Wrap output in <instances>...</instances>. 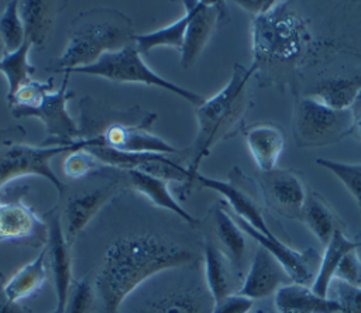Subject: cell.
I'll return each instance as SVG.
<instances>
[{
    "mask_svg": "<svg viewBox=\"0 0 361 313\" xmlns=\"http://www.w3.org/2000/svg\"><path fill=\"white\" fill-rule=\"evenodd\" d=\"M128 17L113 8H92L72 23L66 47L56 61V72L83 68L104 54L134 42Z\"/></svg>",
    "mask_w": 361,
    "mask_h": 313,
    "instance_id": "cell-2",
    "label": "cell"
},
{
    "mask_svg": "<svg viewBox=\"0 0 361 313\" xmlns=\"http://www.w3.org/2000/svg\"><path fill=\"white\" fill-rule=\"evenodd\" d=\"M336 290L338 313H361V285L355 286L337 281Z\"/></svg>",
    "mask_w": 361,
    "mask_h": 313,
    "instance_id": "cell-35",
    "label": "cell"
},
{
    "mask_svg": "<svg viewBox=\"0 0 361 313\" xmlns=\"http://www.w3.org/2000/svg\"><path fill=\"white\" fill-rule=\"evenodd\" d=\"M63 73L65 75H72V73L92 75V76L104 78L117 83H142L148 86L161 87L173 94L180 96L182 99H186L189 103L195 104L196 107L204 102V97H202L200 94L186 87H182L179 85H175L166 80L165 78L159 76L158 73H155L152 69H149L148 65L144 62L134 42L117 51L104 54L99 61H96L89 66L71 69Z\"/></svg>",
    "mask_w": 361,
    "mask_h": 313,
    "instance_id": "cell-5",
    "label": "cell"
},
{
    "mask_svg": "<svg viewBox=\"0 0 361 313\" xmlns=\"http://www.w3.org/2000/svg\"><path fill=\"white\" fill-rule=\"evenodd\" d=\"M94 306V295L86 278L75 281L71 286L68 302L63 313H92Z\"/></svg>",
    "mask_w": 361,
    "mask_h": 313,
    "instance_id": "cell-34",
    "label": "cell"
},
{
    "mask_svg": "<svg viewBox=\"0 0 361 313\" xmlns=\"http://www.w3.org/2000/svg\"><path fill=\"white\" fill-rule=\"evenodd\" d=\"M155 118V114L148 116L137 123L128 124L124 121H111L103 131L93 134L100 138V145L114 148L121 152L130 154H175L176 148L164 141L161 137L152 134L149 127ZM90 137V135H86Z\"/></svg>",
    "mask_w": 361,
    "mask_h": 313,
    "instance_id": "cell-8",
    "label": "cell"
},
{
    "mask_svg": "<svg viewBox=\"0 0 361 313\" xmlns=\"http://www.w3.org/2000/svg\"><path fill=\"white\" fill-rule=\"evenodd\" d=\"M45 224H47V259L52 269L55 295H56V309L65 312V306L68 302L69 290L73 283L72 281V264L69 255V244L66 243L65 233L61 224L59 213L52 209L45 213Z\"/></svg>",
    "mask_w": 361,
    "mask_h": 313,
    "instance_id": "cell-10",
    "label": "cell"
},
{
    "mask_svg": "<svg viewBox=\"0 0 361 313\" xmlns=\"http://www.w3.org/2000/svg\"><path fill=\"white\" fill-rule=\"evenodd\" d=\"M221 16L223 4L220 1L196 0L180 49V66L183 69L190 68L199 58L212 38Z\"/></svg>",
    "mask_w": 361,
    "mask_h": 313,
    "instance_id": "cell-12",
    "label": "cell"
},
{
    "mask_svg": "<svg viewBox=\"0 0 361 313\" xmlns=\"http://www.w3.org/2000/svg\"><path fill=\"white\" fill-rule=\"evenodd\" d=\"M293 131L299 145L323 147L340 141L354 128L350 110H333L309 96L296 104Z\"/></svg>",
    "mask_w": 361,
    "mask_h": 313,
    "instance_id": "cell-6",
    "label": "cell"
},
{
    "mask_svg": "<svg viewBox=\"0 0 361 313\" xmlns=\"http://www.w3.org/2000/svg\"><path fill=\"white\" fill-rule=\"evenodd\" d=\"M118 189H123V185L114 180L102 188L76 195L68 200L63 211V219L65 238L69 247L73 244L76 237L83 231L87 223L116 195Z\"/></svg>",
    "mask_w": 361,
    "mask_h": 313,
    "instance_id": "cell-16",
    "label": "cell"
},
{
    "mask_svg": "<svg viewBox=\"0 0 361 313\" xmlns=\"http://www.w3.org/2000/svg\"><path fill=\"white\" fill-rule=\"evenodd\" d=\"M257 66L244 68L235 63L228 82L212 97L196 107L197 133L188 162L189 185L199 172L200 162L210 154L213 145L231 133L247 106V83Z\"/></svg>",
    "mask_w": 361,
    "mask_h": 313,
    "instance_id": "cell-3",
    "label": "cell"
},
{
    "mask_svg": "<svg viewBox=\"0 0 361 313\" xmlns=\"http://www.w3.org/2000/svg\"><path fill=\"white\" fill-rule=\"evenodd\" d=\"M334 279L348 285H361V261L358 258L357 250L350 251L343 258L334 274Z\"/></svg>",
    "mask_w": 361,
    "mask_h": 313,
    "instance_id": "cell-36",
    "label": "cell"
},
{
    "mask_svg": "<svg viewBox=\"0 0 361 313\" xmlns=\"http://www.w3.org/2000/svg\"><path fill=\"white\" fill-rule=\"evenodd\" d=\"M68 78L69 75H65L62 86L47 92L34 107L11 109L14 117H37L44 123L48 135L42 142L45 145L69 144L82 138L80 127L66 109V103L73 96V92L66 87Z\"/></svg>",
    "mask_w": 361,
    "mask_h": 313,
    "instance_id": "cell-7",
    "label": "cell"
},
{
    "mask_svg": "<svg viewBox=\"0 0 361 313\" xmlns=\"http://www.w3.org/2000/svg\"><path fill=\"white\" fill-rule=\"evenodd\" d=\"M360 247H361V241H353L340 228H336L333 233V237L327 243L324 252L320 258V264H319L314 281L310 286L312 290L322 297H327L330 285L334 279V274L340 262L350 251L358 250Z\"/></svg>",
    "mask_w": 361,
    "mask_h": 313,
    "instance_id": "cell-20",
    "label": "cell"
},
{
    "mask_svg": "<svg viewBox=\"0 0 361 313\" xmlns=\"http://www.w3.org/2000/svg\"><path fill=\"white\" fill-rule=\"evenodd\" d=\"M24 135L21 127L0 130V189L14 179L37 175L49 180L59 197L63 195L65 185L54 173L49 161L59 154H69L78 148H86L94 144L90 137L61 145H32L21 142L18 137Z\"/></svg>",
    "mask_w": 361,
    "mask_h": 313,
    "instance_id": "cell-4",
    "label": "cell"
},
{
    "mask_svg": "<svg viewBox=\"0 0 361 313\" xmlns=\"http://www.w3.org/2000/svg\"><path fill=\"white\" fill-rule=\"evenodd\" d=\"M0 38L3 42V54L14 52L25 41L17 0H8L0 14Z\"/></svg>",
    "mask_w": 361,
    "mask_h": 313,
    "instance_id": "cell-30",
    "label": "cell"
},
{
    "mask_svg": "<svg viewBox=\"0 0 361 313\" xmlns=\"http://www.w3.org/2000/svg\"><path fill=\"white\" fill-rule=\"evenodd\" d=\"M47 233V224L24 202H0V241H14Z\"/></svg>",
    "mask_w": 361,
    "mask_h": 313,
    "instance_id": "cell-18",
    "label": "cell"
},
{
    "mask_svg": "<svg viewBox=\"0 0 361 313\" xmlns=\"http://www.w3.org/2000/svg\"><path fill=\"white\" fill-rule=\"evenodd\" d=\"M31 48V42L25 39L18 49L10 54H3L0 58V72L4 75L8 85L7 100L13 97L23 85L31 80V73L34 72V68L28 61Z\"/></svg>",
    "mask_w": 361,
    "mask_h": 313,
    "instance_id": "cell-27",
    "label": "cell"
},
{
    "mask_svg": "<svg viewBox=\"0 0 361 313\" xmlns=\"http://www.w3.org/2000/svg\"><path fill=\"white\" fill-rule=\"evenodd\" d=\"M361 93V76L354 78H330L319 83L312 93V97L324 106L337 110L348 111Z\"/></svg>",
    "mask_w": 361,
    "mask_h": 313,
    "instance_id": "cell-25",
    "label": "cell"
},
{
    "mask_svg": "<svg viewBox=\"0 0 361 313\" xmlns=\"http://www.w3.org/2000/svg\"><path fill=\"white\" fill-rule=\"evenodd\" d=\"M213 306L206 285L168 283L165 290L145 297L133 313H212Z\"/></svg>",
    "mask_w": 361,
    "mask_h": 313,
    "instance_id": "cell-9",
    "label": "cell"
},
{
    "mask_svg": "<svg viewBox=\"0 0 361 313\" xmlns=\"http://www.w3.org/2000/svg\"><path fill=\"white\" fill-rule=\"evenodd\" d=\"M0 49H3V42H1V38H0Z\"/></svg>",
    "mask_w": 361,
    "mask_h": 313,
    "instance_id": "cell-42",
    "label": "cell"
},
{
    "mask_svg": "<svg viewBox=\"0 0 361 313\" xmlns=\"http://www.w3.org/2000/svg\"><path fill=\"white\" fill-rule=\"evenodd\" d=\"M302 216L305 224L309 227L317 241L326 247L336 230L333 214L327 204L317 195L310 193L306 197Z\"/></svg>",
    "mask_w": 361,
    "mask_h": 313,
    "instance_id": "cell-28",
    "label": "cell"
},
{
    "mask_svg": "<svg viewBox=\"0 0 361 313\" xmlns=\"http://www.w3.org/2000/svg\"><path fill=\"white\" fill-rule=\"evenodd\" d=\"M193 182H197L199 185L220 193L230 204L233 211L237 214V219L245 221L248 226H251L252 228H255L258 233L268 238L275 237L271 228L268 227L261 213V209L258 207L255 200H252V197L244 189H241V186L238 185V182H235L234 178H231L230 180H219L214 178L203 176L200 172H197L193 178Z\"/></svg>",
    "mask_w": 361,
    "mask_h": 313,
    "instance_id": "cell-15",
    "label": "cell"
},
{
    "mask_svg": "<svg viewBox=\"0 0 361 313\" xmlns=\"http://www.w3.org/2000/svg\"><path fill=\"white\" fill-rule=\"evenodd\" d=\"M0 313H32L20 302H8L4 296L0 297Z\"/></svg>",
    "mask_w": 361,
    "mask_h": 313,
    "instance_id": "cell-39",
    "label": "cell"
},
{
    "mask_svg": "<svg viewBox=\"0 0 361 313\" xmlns=\"http://www.w3.org/2000/svg\"><path fill=\"white\" fill-rule=\"evenodd\" d=\"M289 281V275L275 257L264 247L258 245L238 293L251 297L252 300L262 299L275 295L281 286L290 283Z\"/></svg>",
    "mask_w": 361,
    "mask_h": 313,
    "instance_id": "cell-14",
    "label": "cell"
},
{
    "mask_svg": "<svg viewBox=\"0 0 361 313\" xmlns=\"http://www.w3.org/2000/svg\"><path fill=\"white\" fill-rule=\"evenodd\" d=\"M193 262V254L151 234L116 240L104 254L96 278L102 313H117L124 300L142 283L165 271Z\"/></svg>",
    "mask_w": 361,
    "mask_h": 313,
    "instance_id": "cell-1",
    "label": "cell"
},
{
    "mask_svg": "<svg viewBox=\"0 0 361 313\" xmlns=\"http://www.w3.org/2000/svg\"><path fill=\"white\" fill-rule=\"evenodd\" d=\"M54 89V80L49 78L44 82L38 80H30L25 85H23L13 97L7 100L10 109H28L34 107L39 103V100L44 97V94Z\"/></svg>",
    "mask_w": 361,
    "mask_h": 313,
    "instance_id": "cell-33",
    "label": "cell"
},
{
    "mask_svg": "<svg viewBox=\"0 0 361 313\" xmlns=\"http://www.w3.org/2000/svg\"><path fill=\"white\" fill-rule=\"evenodd\" d=\"M126 173L134 190L145 196L152 204L175 213L178 217H180L189 224L197 223L196 219L192 214H189L172 196V193L168 189V180L142 172L140 169H128L126 171Z\"/></svg>",
    "mask_w": 361,
    "mask_h": 313,
    "instance_id": "cell-21",
    "label": "cell"
},
{
    "mask_svg": "<svg viewBox=\"0 0 361 313\" xmlns=\"http://www.w3.org/2000/svg\"><path fill=\"white\" fill-rule=\"evenodd\" d=\"M237 224L241 227L244 234H248L251 238H254L258 245L264 247L267 251H269L275 259L283 266L286 274L289 275L290 281L293 283H300L306 286H312L314 281V274L312 269V258L317 255L313 250L306 251H296L290 247H288L285 243H282L278 237L268 238L258 233L255 228L248 226L245 221L235 219Z\"/></svg>",
    "mask_w": 361,
    "mask_h": 313,
    "instance_id": "cell-13",
    "label": "cell"
},
{
    "mask_svg": "<svg viewBox=\"0 0 361 313\" xmlns=\"http://www.w3.org/2000/svg\"><path fill=\"white\" fill-rule=\"evenodd\" d=\"M185 7V13L182 17L175 20L173 23L168 24L166 27H162L159 30H155L152 32L147 34H135L134 35V44L141 55L148 54L151 49L169 47L175 49H182L185 32L188 28V24L190 21V17L195 10L196 0H185L182 1Z\"/></svg>",
    "mask_w": 361,
    "mask_h": 313,
    "instance_id": "cell-22",
    "label": "cell"
},
{
    "mask_svg": "<svg viewBox=\"0 0 361 313\" xmlns=\"http://www.w3.org/2000/svg\"><path fill=\"white\" fill-rule=\"evenodd\" d=\"M243 10L254 14L255 17L267 16L282 4L279 0H238L235 1Z\"/></svg>",
    "mask_w": 361,
    "mask_h": 313,
    "instance_id": "cell-38",
    "label": "cell"
},
{
    "mask_svg": "<svg viewBox=\"0 0 361 313\" xmlns=\"http://www.w3.org/2000/svg\"><path fill=\"white\" fill-rule=\"evenodd\" d=\"M316 162L338 178V180L353 195L358 204V209L361 210V164H347L322 158Z\"/></svg>",
    "mask_w": 361,
    "mask_h": 313,
    "instance_id": "cell-31",
    "label": "cell"
},
{
    "mask_svg": "<svg viewBox=\"0 0 361 313\" xmlns=\"http://www.w3.org/2000/svg\"><path fill=\"white\" fill-rule=\"evenodd\" d=\"M254 300L241 293H230L220 302L214 303L212 313H250Z\"/></svg>",
    "mask_w": 361,
    "mask_h": 313,
    "instance_id": "cell-37",
    "label": "cell"
},
{
    "mask_svg": "<svg viewBox=\"0 0 361 313\" xmlns=\"http://www.w3.org/2000/svg\"><path fill=\"white\" fill-rule=\"evenodd\" d=\"M213 217L219 240L226 247L227 254L230 255L233 262L235 265H240L245 251L244 231L223 207H216L213 211Z\"/></svg>",
    "mask_w": 361,
    "mask_h": 313,
    "instance_id": "cell-29",
    "label": "cell"
},
{
    "mask_svg": "<svg viewBox=\"0 0 361 313\" xmlns=\"http://www.w3.org/2000/svg\"><path fill=\"white\" fill-rule=\"evenodd\" d=\"M204 283L214 303L230 295V279L224 254L212 243L204 244Z\"/></svg>",
    "mask_w": 361,
    "mask_h": 313,
    "instance_id": "cell-26",
    "label": "cell"
},
{
    "mask_svg": "<svg viewBox=\"0 0 361 313\" xmlns=\"http://www.w3.org/2000/svg\"><path fill=\"white\" fill-rule=\"evenodd\" d=\"M350 113H351V118H353V128H354V131L358 133V137L361 140V93L357 96L355 102L353 103Z\"/></svg>",
    "mask_w": 361,
    "mask_h": 313,
    "instance_id": "cell-40",
    "label": "cell"
},
{
    "mask_svg": "<svg viewBox=\"0 0 361 313\" xmlns=\"http://www.w3.org/2000/svg\"><path fill=\"white\" fill-rule=\"evenodd\" d=\"M18 11L25 39L30 41L32 47H42L54 24L56 11L55 3L47 0H20Z\"/></svg>",
    "mask_w": 361,
    "mask_h": 313,
    "instance_id": "cell-23",
    "label": "cell"
},
{
    "mask_svg": "<svg viewBox=\"0 0 361 313\" xmlns=\"http://www.w3.org/2000/svg\"><path fill=\"white\" fill-rule=\"evenodd\" d=\"M47 279V250L45 245L39 254L17 274H14L3 286V296L8 302H21L34 295Z\"/></svg>",
    "mask_w": 361,
    "mask_h": 313,
    "instance_id": "cell-24",
    "label": "cell"
},
{
    "mask_svg": "<svg viewBox=\"0 0 361 313\" xmlns=\"http://www.w3.org/2000/svg\"><path fill=\"white\" fill-rule=\"evenodd\" d=\"M51 313H63V312H62V310H59V309H56V307H55V309H54V310H52V312H51Z\"/></svg>",
    "mask_w": 361,
    "mask_h": 313,
    "instance_id": "cell-41",
    "label": "cell"
},
{
    "mask_svg": "<svg viewBox=\"0 0 361 313\" xmlns=\"http://www.w3.org/2000/svg\"><path fill=\"white\" fill-rule=\"evenodd\" d=\"M261 188L268 204L276 211L290 217L302 216L307 196L303 182L295 172L276 168L262 172Z\"/></svg>",
    "mask_w": 361,
    "mask_h": 313,
    "instance_id": "cell-11",
    "label": "cell"
},
{
    "mask_svg": "<svg viewBox=\"0 0 361 313\" xmlns=\"http://www.w3.org/2000/svg\"><path fill=\"white\" fill-rule=\"evenodd\" d=\"M63 173L71 179H82L104 165L86 148L71 151L63 159Z\"/></svg>",
    "mask_w": 361,
    "mask_h": 313,
    "instance_id": "cell-32",
    "label": "cell"
},
{
    "mask_svg": "<svg viewBox=\"0 0 361 313\" xmlns=\"http://www.w3.org/2000/svg\"><path fill=\"white\" fill-rule=\"evenodd\" d=\"M245 140L258 169L261 172L274 171L285 147L282 131L272 124H258L247 131Z\"/></svg>",
    "mask_w": 361,
    "mask_h": 313,
    "instance_id": "cell-19",
    "label": "cell"
},
{
    "mask_svg": "<svg viewBox=\"0 0 361 313\" xmlns=\"http://www.w3.org/2000/svg\"><path fill=\"white\" fill-rule=\"evenodd\" d=\"M275 309L278 313H338L340 306L336 299L316 295L310 286L288 283L275 293Z\"/></svg>",
    "mask_w": 361,
    "mask_h": 313,
    "instance_id": "cell-17",
    "label": "cell"
}]
</instances>
